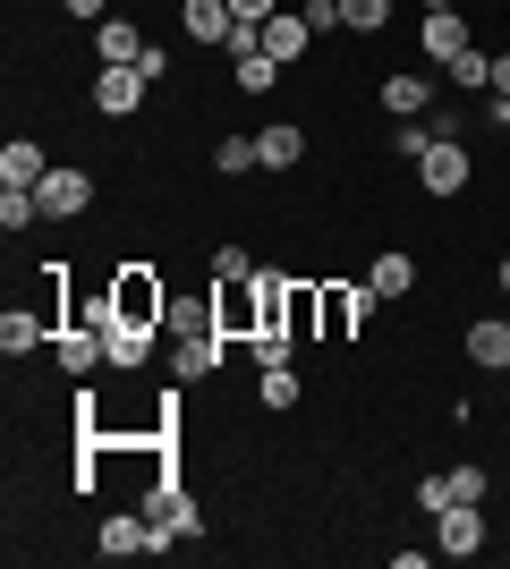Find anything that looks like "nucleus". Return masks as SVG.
Listing matches in <instances>:
<instances>
[{"instance_id": "obj_33", "label": "nucleus", "mask_w": 510, "mask_h": 569, "mask_svg": "<svg viewBox=\"0 0 510 569\" xmlns=\"http://www.w3.org/2000/svg\"><path fill=\"white\" fill-rule=\"evenodd\" d=\"M307 26H316V34H332V26H340V0H307Z\"/></svg>"}, {"instance_id": "obj_5", "label": "nucleus", "mask_w": 510, "mask_h": 569, "mask_svg": "<svg viewBox=\"0 0 510 569\" xmlns=\"http://www.w3.org/2000/svg\"><path fill=\"white\" fill-rule=\"evenodd\" d=\"M417 179H426V196H460L468 179H477V162H468L460 137H434L426 153H417Z\"/></svg>"}, {"instance_id": "obj_8", "label": "nucleus", "mask_w": 510, "mask_h": 569, "mask_svg": "<svg viewBox=\"0 0 510 569\" xmlns=\"http://www.w3.org/2000/svg\"><path fill=\"white\" fill-rule=\"evenodd\" d=\"M146 94H153L146 69H94V111L102 119H137V111H146Z\"/></svg>"}, {"instance_id": "obj_37", "label": "nucleus", "mask_w": 510, "mask_h": 569, "mask_svg": "<svg viewBox=\"0 0 510 569\" xmlns=\"http://www.w3.org/2000/svg\"><path fill=\"white\" fill-rule=\"evenodd\" d=\"M426 9H460V0H426Z\"/></svg>"}, {"instance_id": "obj_7", "label": "nucleus", "mask_w": 510, "mask_h": 569, "mask_svg": "<svg viewBox=\"0 0 510 569\" xmlns=\"http://www.w3.org/2000/svg\"><path fill=\"white\" fill-rule=\"evenodd\" d=\"M43 221H86L94 213V170H43Z\"/></svg>"}, {"instance_id": "obj_1", "label": "nucleus", "mask_w": 510, "mask_h": 569, "mask_svg": "<svg viewBox=\"0 0 510 569\" xmlns=\"http://www.w3.org/2000/svg\"><path fill=\"white\" fill-rule=\"evenodd\" d=\"M111 323H128V332H162L170 323V281L153 263H120L111 272Z\"/></svg>"}, {"instance_id": "obj_23", "label": "nucleus", "mask_w": 510, "mask_h": 569, "mask_svg": "<svg viewBox=\"0 0 510 569\" xmlns=\"http://www.w3.org/2000/svg\"><path fill=\"white\" fill-rule=\"evenodd\" d=\"M230 69H239V94H272V77H281V60H272V51L256 43V51H239Z\"/></svg>"}, {"instance_id": "obj_17", "label": "nucleus", "mask_w": 510, "mask_h": 569, "mask_svg": "<svg viewBox=\"0 0 510 569\" xmlns=\"http://www.w3.org/2000/svg\"><path fill=\"white\" fill-rule=\"evenodd\" d=\"M43 144H34V137H9V144H0V188H43Z\"/></svg>"}, {"instance_id": "obj_16", "label": "nucleus", "mask_w": 510, "mask_h": 569, "mask_svg": "<svg viewBox=\"0 0 510 569\" xmlns=\"http://www.w3.org/2000/svg\"><path fill=\"white\" fill-rule=\"evenodd\" d=\"M426 102H434V77H417V69H391L383 77V111L391 119H426Z\"/></svg>"}, {"instance_id": "obj_32", "label": "nucleus", "mask_w": 510, "mask_h": 569, "mask_svg": "<svg viewBox=\"0 0 510 569\" xmlns=\"http://www.w3.org/2000/svg\"><path fill=\"white\" fill-rule=\"evenodd\" d=\"M230 18H239V26H264V18H281V0H230Z\"/></svg>"}, {"instance_id": "obj_3", "label": "nucleus", "mask_w": 510, "mask_h": 569, "mask_svg": "<svg viewBox=\"0 0 510 569\" xmlns=\"http://www.w3.org/2000/svg\"><path fill=\"white\" fill-rule=\"evenodd\" d=\"M94 552H111V561H137V552H170V536L153 527V510L137 501V510H111L94 536Z\"/></svg>"}, {"instance_id": "obj_26", "label": "nucleus", "mask_w": 510, "mask_h": 569, "mask_svg": "<svg viewBox=\"0 0 510 569\" xmlns=\"http://www.w3.org/2000/svg\"><path fill=\"white\" fill-rule=\"evenodd\" d=\"M213 170H221V179H247V170H256V137H221L213 144Z\"/></svg>"}, {"instance_id": "obj_10", "label": "nucleus", "mask_w": 510, "mask_h": 569, "mask_svg": "<svg viewBox=\"0 0 510 569\" xmlns=\"http://www.w3.org/2000/svg\"><path fill=\"white\" fill-rule=\"evenodd\" d=\"M434 552H451V561H468V552H486V501H451V510H434Z\"/></svg>"}, {"instance_id": "obj_15", "label": "nucleus", "mask_w": 510, "mask_h": 569, "mask_svg": "<svg viewBox=\"0 0 510 569\" xmlns=\"http://www.w3.org/2000/svg\"><path fill=\"white\" fill-rule=\"evenodd\" d=\"M307 43H316V26H307V9H281V18H264V51L290 69V60H307Z\"/></svg>"}, {"instance_id": "obj_13", "label": "nucleus", "mask_w": 510, "mask_h": 569, "mask_svg": "<svg viewBox=\"0 0 510 569\" xmlns=\"http://www.w3.org/2000/svg\"><path fill=\"white\" fill-rule=\"evenodd\" d=\"M213 323L230 340H256V281H213Z\"/></svg>"}, {"instance_id": "obj_28", "label": "nucleus", "mask_w": 510, "mask_h": 569, "mask_svg": "<svg viewBox=\"0 0 510 569\" xmlns=\"http://www.w3.org/2000/svg\"><path fill=\"white\" fill-rule=\"evenodd\" d=\"M426 144H434V119H391V153H426Z\"/></svg>"}, {"instance_id": "obj_36", "label": "nucleus", "mask_w": 510, "mask_h": 569, "mask_svg": "<svg viewBox=\"0 0 510 569\" xmlns=\"http://www.w3.org/2000/svg\"><path fill=\"white\" fill-rule=\"evenodd\" d=\"M493 281H502V298H510V256H502V263H493Z\"/></svg>"}, {"instance_id": "obj_25", "label": "nucleus", "mask_w": 510, "mask_h": 569, "mask_svg": "<svg viewBox=\"0 0 510 569\" xmlns=\"http://www.w3.org/2000/svg\"><path fill=\"white\" fill-rule=\"evenodd\" d=\"M340 26H349V34H383V26H391V0H340Z\"/></svg>"}, {"instance_id": "obj_2", "label": "nucleus", "mask_w": 510, "mask_h": 569, "mask_svg": "<svg viewBox=\"0 0 510 569\" xmlns=\"http://www.w3.org/2000/svg\"><path fill=\"white\" fill-rule=\"evenodd\" d=\"M316 307H323V340H358V323L383 298H374V281H316Z\"/></svg>"}, {"instance_id": "obj_18", "label": "nucleus", "mask_w": 510, "mask_h": 569, "mask_svg": "<svg viewBox=\"0 0 510 569\" xmlns=\"http://www.w3.org/2000/svg\"><path fill=\"white\" fill-rule=\"evenodd\" d=\"M366 281H374V298H409L417 289V256L409 247H383V256L366 263Z\"/></svg>"}, {"instance_id": "obj_12", "label": "nucleus", "mask_w": 510, "mask_h": 569, "mask_svg": "<svg viewBox=\"0 0 510 569\" xmlns=\"http://www.w3.org/2000/svg\"><path fill=\"white\" fill-rule=\"evenodd\" d=\"M221 349H230V332H196V340H170V375H179V382H204V375H221Z\"/></svg>"}, {"instance_id": "obj_20", "label": "nucleus", "mask_w": 510, "mask_h": 569, "mask_svg": "<svg viewBox=\"0 0 510 569\" xmlns=\"http://www.w3.org/2000/svg\"><path fill=\"white\" fill-rule=\"evenodd\" d=\"M468 357H477V366H493V375H510V315L468 323Z\"/></svg>"}, {"instance_id": "obj_31", "label": "nucleus", "mask_w": 510, "mask_h": 569, "mask_svg": "<svg viewBox=\"0 0 510 569\" xmlns=\"http://www.w3.org/2000/svg\"><path fill=\"white\" fill-rule=\"evenodd\" d=\"M247 349H256V366H290V349H298V340H290V332H256Z\"/></svg>"}, {"instance_id": "obj_14", "label": "nucleus", "mask_w": 510, "mask_h": 569, "mask_svg": "<svg viewBox=\"0 0 510 569\" xmlns=\"http://www.w3.org/2000/svg\"><path fill=\"white\" fill-rule=\"evenodd\" d=\"M94 60H102V69H137V60H146L137 18H102V26H94Z\"/></svg>"}, {"instance_id": "obj_24", "label": "nucleus", "mask_w": 510, "mask_h": 569, "mask_svg": "<svg viewBox=\"0 0 510 569\" xmlns=\"http://www.w3.org/2000/svg\"><path fill=\"white\" fill-rule=\"evenodd\" d=\"M146 357H153V332H128V323H111V366H120V375H137Z\"/></svg>"}, {"instance_id": "obj_19", "label": "nucleus", "mask_w": 510, "mask_h": 569, "mask_svg": "<svg viewBox=\"0 0 510 569\" xmlns=\"http://www.w3.org/2000/svg\"><path fill=\"white\" fill-rule=\"evenodd\" d=\"M307 162V137H298L290 119L281 128H256V170H298Z\"/></svg>"}, {"instance_id": "obj_11", "label": "nucleus", "mask_w": 510, "mask_h": 569, "mask_svg": "<svg viewBox=\"0 0 510 569\" xmlns=\"http://www.w3.org/2000/svg\"><path fill=\"white\" fill-rule=\"evenodd\" d=\"M230 0H179V34L188 43H204V51H230Z\"/></svg>"}, {"instance_id": "obj_21", "label": "nucleus", "mask_w": 510, "mask_h": 569, "mask_svg": "<svg viewBox=\"0 0 510 569\" xmlns=\"http://www.w3.org/2000/svg\"><path fill=\"white\" fill-rule=\"evenodd\" d=\"M170 340H196V332H221L213 323V289H204V298H170V323H162Z\"/></svg>"}, {"instance_id": "obj_6", "label": "nucleus", "mask_w": 510, "mask_h": 569, "mask_svg": "<svg viewBox=\"0 0 510 569\" xmlns=\"http://www.w3.org/2000/svg\"><path fill=\"white\" fill-rule=\"evenodd\" d=\"M460 51H477L468 18H460V9H426V26H417V60H434V69H451Z\"/></svg>"}, {"instance_id": "obj_9", "label": "nucleus", "mask_w": 510, "mask_h": 569, "mask_svg": "<svg viewBox=\"0 0 510 569\" xmlns=\"http://www.w3.org/2000/svg\"><path fill=\"white\" fill-rule=\"evenodd\" d=\"M493 476L486 468H451V476H417V510L434 519V510H451V501H486Z\"/></svg>"}, {"instance_id": "obj_27", "label": "nucleus", "mask_w": 510, "mask_h": 569, "mask_svg": "<svg viewBox=\"0 0 510 569\" xmlns=\"http://www.w3.org/2000/svg\"><path fill=\"white\" fill-rule=\"evenodd\" d=\"M451 86L486 94V86H493V51H460V60H451Z\"/></svg>"}, {"instance_id": "obj_30", "label": "nucleus", "mask_w": 510, "mask_h": 569, "mask_svg": "<svg viewBox=\"0 0 510 569\" xmlns=\"http://www.w3.org/2000/svg\"><path fill=\"white\" fill-rule=\"evenodd\" d=\"M213 281H256V256H247V247H221V256H213Z\"/></svg>"}, {"instance_id": "obj_34", "label": "nucleus", "mask_w": 510, "mask_h": 569, "mask_svg": "<svg viewBox=\"0 0 510 569\" xmlns=\"http://www.w3.org/2000/svg\"><path fill=\"white\" fill-rule=\"evenodd\" d=\"M60 9H69V18H86V26H102V18H111V0H60Z\"/></svg>"}, {"instance_id": "obj_22", "label": "nucleus", "mask_w": 510, "mask_h": 569, "mask_svg": "<svg viewBox=\"0 0 510 569\" xmlns=\"http://www.w3.org/2000/svg\"><path fill=\"white\" fill-rule=\"evenodd\" d=\"M34 221H43V196L34 188H0V230L18 238V230H34Z\"/></svg>"}, {"instance_id": "obj_29", "label": "nucleus", "mask_w": 510, "mask_h": 569, "mask_svg": "<svg viewBox=\"0 0 510 569\" xmlns=\"http://www.w3.org/2000/svg\"><path fill=\"white\" fill-rule=\"evenodd\" d=\"M264 408H298V375L290 366H264Z\"/></svg>"}, {"instance_id": "obj_35", "label": "nucleus", "mask_w": 510, "mask_h": 569, "mask_svg": "<svg viewBox=\"0 0 510 569\" xmlns=\"http://www.w3.org/2000/svg\"><path fill=\"white\" fill-rule=\"evenodd\" d=\"M493 102H510V51H493V86H486Z\"/></svg>"}, {"instance_id": "obj_4", "label": "nucleus", "mask_w": 510, "mask_h": 569, "mask_svg": "<svg viewBox=\"0 0 510 569\" xmlns=\"http://www.w3.org/2000/svg\"><path fill=\"white\" fill-rule=\"evenodd\" d=\"M146 510H153V527H162L170 545H188V536H204V510H196V493L179 485V468H170L162 485L146 493Z\"/></svg>"}]
</instances>
